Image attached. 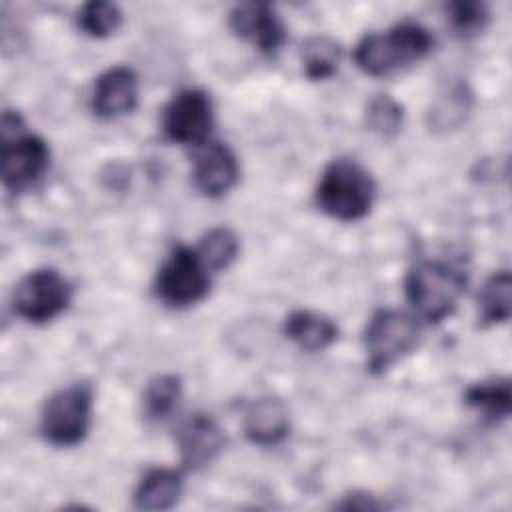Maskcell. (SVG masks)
Here are the masks:
<instances>
[{"label":"cell","mask_w":512,"mask_h":512,"mask_svg":"<svg viewBox=\"0 0 512 512\" xmlns=\"http://www.w3.org/2000/svg\"><path fill=\"white\" fill-rule=\"evenodd\" d=\"M466 282L462 268L442 260H422L408 270L404 292L418 318L436 324L456 310Z\"/></svg>","instance_id":"6da1fadb"},{"label":"cell","mask_w":512,"mask_h":512,"mask_svg":"<svg viewBox=\"0 0 512 512\" xmlns=\"http://www.w3.org/2000/svg\"><path fill=\"white\" fill-rule=\"evenodd\" d=\"M432 44L434 38L424 26L402 22L386 32L364 36L354 50V60L362 72L386 76L422 60Z\"/></svg>","instance_id":"7a4b0ae2"},{"label":"cell","mask_w":512,"mask_h":512,"mask_svg":"<svg viewBox=\"0 0 512 512\" xmlns=\"http://www.w3.org/2000/svg\"><path fill=\"white\" fill-rule=\"evenodd\" d=\"M376 184L368 170L354 160H334L326 166L316 188L318 206L342 222L360 220L372 208Z\"/></svg>","instance_id":"3957f363"},{"label":"cell","mask_w":512,"mask_h":512,"mask_svg":"<svg viewBox=\"0 0 512 512\" xmlns=\"http://www.w3.org/2000/svg\"><path fill=\"white\" fill-rule=\"evenodd\" d=\"M48 164V144L40 136L24 132V122L16 112L4 110L0 154V174L4 186L12 192H22L34 186L46 174Z\"/></svg>","instance_id":"277c9868"},{"label":"cell","mask_w":512,"mask_h":512,"mask_svg":"<svg viewBox=\"0 0 512 512\" xmlns=\"http://www.w3.org/2000/svg\"><path fill=\"white\" fill-rule=\"evenodd\" d=\"M420 340L418 320L402 310H380L366 326L364 346L368 370L382 374L406 354H410Z\"/></svg>","instance_id":"5b68a950"},{"label":"cell","mask_w":512,"mask_h":512,"mask_svg":"<svg viewBox=\"0 0 512 512\" xmlns=\"http://www.w3.org/2000/svg\"><path fill=\"white\" fill-rule=\"evenodd\" d=\"M92 422V388L88 384H70L54 392L40 418L44 438L54 446L80 444Z\"/></svg>","instance_id":"8992f818"},{"label":"cell","mask_w":512,"mask_h":512,"mask_svg":"<svg viewBox=\"0 0 512 512\" xmlns=\"http://www.w3.org/2000/svg\"><path fill=\"white\" fill-rule=\"evenodd\" d=\"M210 290V268L196 248L176 246L156 276L158 298L172 308H186L200 302Z\"/></svg>","instance_id":"52a82bcc"},{"label":"cell","mask_w":512,"mask_h":512,"mask_svg":"<svg viewBox=\"0 0 512 512\" xmlns=\"http://www.w3.org/2000/svg\"><path fill=\"white\" fill-rule=\"evenodd\" d=\"M72 300L68 280L54 268H38L26 274L14 290V312L32 324L50 322L60 316Z\"/></svg>","instance_id":"ba28073f"},{"label":"cell","mask_w":512,"mask_h":512,"mask_svg":"<svg viewBox=\"0 0 512 512\" xmlns=\"http://www.w3.org/2000/svg\"><path fill=\"white\" fill-rule=\"evenodd\" d=\"M164 134L184 146H202L212 128V102L206 92L188 88L178 92L164 110Z\"/></svg>","instance_id":"9c48e42d"},{"label":"cell","mask_w":512,"mask_h":512,"mask_svg":"<svg viewBox=\"0 0 512 512\" xmlns=\"http://www.w3.org/2000/svg\"><path fill=\"white\" fill-rule=\"evenodd\" d=\"M176 442L182 464L188 470H200L224 450L226 438L212 416L196 412L178 426Z\"/></svg>","instance_id":"30bf717a"},{"label":"cell","mask_w":512,"mask_h":512,"mask_svg":"<svg viewBox=\"0 0 512 512\" xmlns=\"http://www.w3.org/2000/svg\"><path fill=\"white\" fill-rule=\"evenodd\" d=\"M240 176L238 158L222 142H206L194 160V186L208 198H220L234 188Z\"/></svg>","instance_id":"8fae6325"},{"label":"cell","mask_w":512,"mask_h":512,"mask_svg":"<svg viewBox=\"0 0 512 512\" xmlns=\"http://www.w3.org/2000/svg\"><path fill=\"white\" fill-rule=\"evenodd\" d=\"M230 28L236 36L250 40L266 56H274L286 40L282 20L268 4L262 2L236 6L230 12Z\"/></svg>","instance_id":"7c38bea8"},{"label":"cell","mask_w":512,"mask_h":512,"mask_svg":"<svg viewBox=\"0 0 512 512\" xmlns=\"http://www.w3.org/2000/svg\"><path fill=\"white\" fill-rule=\"evenodd\" d=\"M138 78L128 66H114L96 78L92 110L100 118H118L136 108Z\"/></svg>","instance_id":"4fadbf2b"},{"label":"cell","mask_w":512,"mask_h":512,"mask_svg":"<svg viewBox=\"0 0 512 512\" xmlns=\"http://www.w3.org/2000/svg\"><path fill=\"white\" fill-rule=\"evenodd\" d=\"M288 430V410L278 398H258L248 406L244 414V434L252 444L276 446L288 436Z\"/></svg>","instance_id":"5bb4252c"},{"label":"cell","mask_w":512,"mask_h":512,"mask_svg":"<svg viewBox=\"0 0 512 512\" xmlns=\"http://www.w3.org/2000/svg\"><path fill=\"white\" fill-rule=\"evenodd\" d=\"M284 334L306 352H320L338 338V326L332 318L312 312L296 310L284 322Z\"/></svg>","instance_id":"9a60e30c"},{"label":"cell","mask_w":512,"mask_h":512,"mask_svg":"<svg viewBox=\"0 0 512 512\" xmlns=\"http://www.w3.org/2000/svg\"><path fill=\"white\" fill-rule=\"evenodd\" d=\"M182 474L170 468L150 470L134 492V504L138 510H168L182 496Z\"/></svg>","instance_id":"2e32d148"},{"label":"cell","mask_w":512,"mask_h":512,"mask_svg":"<svg viewBox=\"0 0 512 512\" xmlns=\"http://www.w3.org/2000/svg\"><path fill=\"white\" fill-rule=\"evenodd\" d=\"M464 402L490 422L504 420L510 414V404H512L510 382L508 380L478 382L466 390Z\"/></svg>","instance_id":"e0dca14e"},{"label":"cell","mask_w":512,"mask_h":512,"mask_svg":"<svg viewBox=\"0 0 512 512\" xmlns=\"http://www.w3.org/2000/svg\"><path fill=\"white\" fill-rule=\"evenodd\" d=\"M482 324H500L512 312V276L508 270L494 272L478 296Z\"/></svg>","instance_id":"ac0fdd59"},{"label":"cell","mask_w":512,"mask_h":512,"mask_svg":"<svg viewBox=\"0 0 512 512\" xmlns=\"http://www.w3.org/2000/svg\"><path fill=\"white\" fill-rule=\"evenodd\" d=\"M182 396V380L176 374L154 376L142 396V412L148 420L160 422L168 418Z\"/></svg>","instance_id":"d6986e66"},{"label":"cell","mask_w":512,"mask_h":512,"mask_svg":"<svg viewBox=\"0 0 512 512\" xmlns=\"http://www.w3.org/2000/svg\"><path fill=\"white\" fill-rule=\"evenodd\" d=\"M302 64L310 80H326L340 64V46L328 36H312L302 46Z\"/></svg>","instance_id":"ffe728a7"},{"label":"cell","mask_w":512,"mask_h":512,"mask_svg":"<svg viewBox=\"0 0 512 512\" xmlns=\"http://www.w3.org/2000/svg\"><path fill=\"white\" fill-rule=\"evenodd\" d=\"M196 250L204 260V264L210 268V272H216V270L228 268L234 262L240 250V242L230 228L216 226L202 236Z\"/></svg>","instance_id":"44dd1931"},{"label":"cell","mask_w":512,"mask_h":512,"mask_svg":"<svg viewBox=\"0 0 512 512\" xmlns=\"http://www.w3.org/2000/svg\"><path fill=\"white\" fill-rule=\"evenodd\" d=\"M122 22V12L114 2L92 0L84 4L78 12V26L92 38H104L118 30Z\"/></svg>","instance_id":"7402d4cb"},{"label":"cell","mask_w":512,"mask_h":512,"mask_svg":"<svg viewBox=\"0 0 512 512\" xmlns=\"http://www.w3.org/2000/svg\"><path fill=\"white\" fill-rule=\"evenodd\" d=\"M402 118V106L386 94L370 100L366 108V124L372 132L380 136H394L402 126Z\"/></svg>","instance_id":"603a6c76"},{"label":"cell","mask_w":512,"mask_h":512,"mask_svg":"<svg viewBox=\"0 0 512 512\" xmlns=\"http://www.w3.org/2000/svg\"><path fill=\"white\" fill-rule=\"evenodd\" d=\"M448 20L452 24V28L462 34V36H470L480 32L486 22H488V10L482 2H452L448 4Z\"/></svg>","instance_id":"cb8c5ba5"}]
</instances>
